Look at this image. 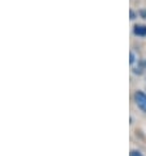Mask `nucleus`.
<instances>
[{
	"label": "nucleus",
	"mask_w": 146,
	"mask_h": 156,
	"mask_svg": "<svg viewBox=\"0 0 146 156\" xmlns=\"http://www.w3.org/2000/svg\"><path fill=\"white\" fill-rule=\"evenodd\" d=\"M134 100H136V104L138 105V108L142 112H146V94L142 92H137L134 94Z\"/></svg>",
	"instance_id": "1"
},
{
	"label": "nucleus",
	"mask_w": 146,
	"mask_h": 156,
	"mask_svg": "<svg viewBox=\"0 0 146 156\" xmlns=\"http://www.w3.org/2000/svg\"><path fill=\"white\" fill-rule=\"evenodd\" d=\"M134 34L136 36H140V37H145L146 36V27L145 25H136Z\"/></svg>",
	"instance_id": "2"
},
{
	"label": "nucleus",
	"mask_w": 146,
	"mask_h": 156,
	"mask_svg": "<svg viewBox=\"0 0 146 156\" xmlns=\"http://www.w3.org/2000/svg\"><path fill=\"white\" fill-rule=\"evenodd\" d=\"M131 156H142V155H141V152H138V151H132Z\"/></svg>",
	"instance_id": "3"
},
{
	"label": "nucleus",
	"mask_w": 146,
	"mask_h": 156,
	"mask_svg": "<svg viewBox=\"0 0 146 156\" xmlns=\"http://www.w3.org/2000/svg\"><path fill=\"white\" fill-rule=\"evenodd\" d=\"M133 62H134V54L131 53V63H133Z\"/></svg>",
	"instance_id": "4"
},
{
	"label": "nucleus",
	"mask_w": 146,
	"mask_h": 156,
	"mask_svg": "<svg viewBox=\"0 0 146 156\" xmlns=\"http://www.w3.org/2000/svg\"><path fill=\"white\" fill-rule=\"evenodd\" d=\"M134 16H136V15H134V12H133V11H132V12H131V19H136V17H134Z\"/></svg>",
	"instance_id": "5"
},
{
	"label": "nucleus",
	"mask_w": 146,
	"mask_h": 156,
	"mask_svg": "<svg viewBox=\"0 0 146 156\" xmlns=\"http://www.w3.org/2000/svg\"><path fill=\"white\" fill-rule=\"evenodd\" d=\"M144 64H145V67H146V62H145V63H144Z\"/></svg>",
	"instance_id": "6"
}]
</instances>
